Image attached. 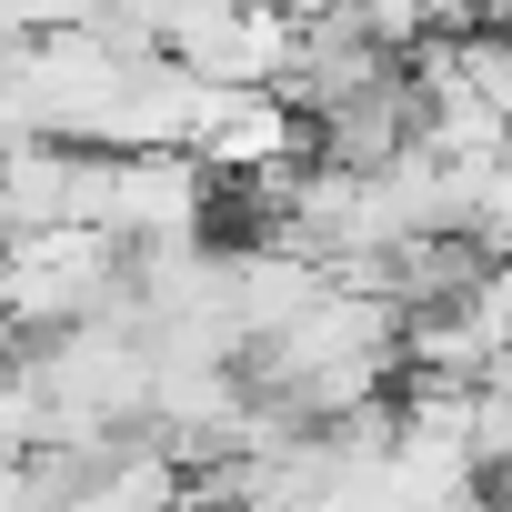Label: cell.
<instances>
[{
	"instance_id": "cell-1",
	"label": "cell",
	"mask_w": 512,
	"mask_h": 512,
	"mask_svg": "<svg viewBox=\"0 0 512 512\" xmlns=\"http://www.w3.org/2000/svg\"><path fill=\"white\" fill-rule=\"evenodd\" d=\"M0 262H11V221H0Z\"/></svg>"
}]
</instances>
